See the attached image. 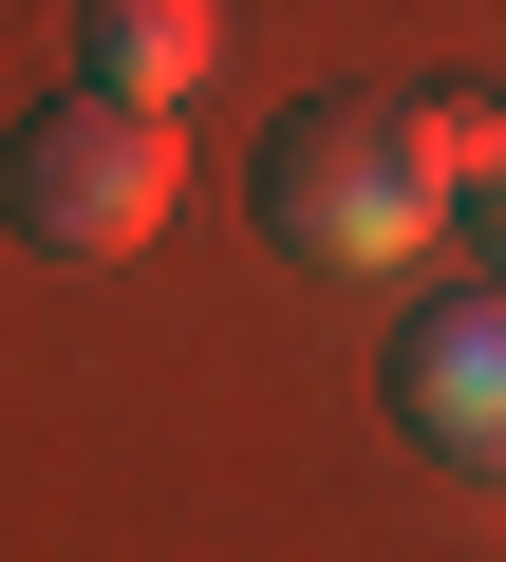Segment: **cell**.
Masks as SVG:
<instances>
[{"instance_id": "cell-4", "label": "cell", "mask_w": 506, "mask_h": 562, "mask_svg": "<svg viewBox=\"0 0 506 562\" xmlns=\"http://www.w3.org/2000/svg\"><path fill=\"white\" fill-rule=\"evenodd\" d=\"M206 76H225V0H76V94L188 113Z\"/></svg>"}, {"instance_id": "cell-6", "label": "cell", "mask_w": 506, "mask_h": 562, "mask_svg": "<svg viewBox=\"0 0 506 562\" xmlns=\"http://www.w3.org/2000/svg\"><path fill=\"white\" fill-rule=\"evenodd\" d=\"M487 244H506V169H487Z\"/></svg>"}, {"instance_id": "cell-5", "label": "cell", "mask_w": 506, "mask_h": 562, "mask_svg": "<svg viewBox=\"0 0 506 562\" xmlns=\"http://www.w3.org/2000/svg\"><path fill=\"white\" fill-rule=\"evenodd\" d=\"M413 132H431V169H450V206H487V169H506V113H487V94H431Z\"/></svg>"}, {"instance_id": "cell-1", "label": "cell", "mask_w": 506, "mask_h": 562, "mask_svg": "<svg viewBox=\"0 0 506 562\" xmlns=\"http://www.w3.org/2000/svg\"><path fill=\"white\" fill-rule=\"evenodd\" d=\"M431 225H450V169H431L413 113H375V94H301V113L263 132V244H301L319 281H413Z\"/></svg>"}, {"instance_id": "cell-3", "label": "cell", "mask_w": 506, "mask_h": 562, "mask_svg": "<svg viewBox=\"0 0 506 562\" xmlns=\"http://www.w3.org/2000/svg\"><path fill=\"white\" fill-rule=\"evenodd\" d=\"M394 413H413V450L506 469V281H469V301H413V338H394Z\"/></svg>"}, {"instance_id": "cell-2", "label": "cell", "mask_w": 506, "mask_h": 562, "mask_svg": "<svg viewBox=\"0 0 506 562\" xmlns=\"http://www.w3.org/2000/svg\"><path fill=\"white\" fill-rule=\"evenodd\" d=\"M169 188H188V132L132 113V94H57V113L0 132V206H20V244H57V262H132L169 225Z\"/></svg>"}]
</instances>
